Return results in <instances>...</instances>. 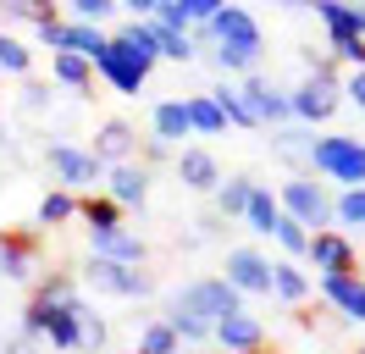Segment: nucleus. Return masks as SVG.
<instances>
[{"mask_svg":"<svg viewBox=\"0 0 365 354\" xmlns=\"http://www.w3.org/2000/svg\"><path fill=\"white\" fill-rule=\"evenodd\" d=\"M216 343L222 349H266V327L255 321L250 310H232V315L216 321Z\"/></svg>","mask_w":365,"mask_h":354,"instance_id":"18","label":"nucleus"},{"mask_svg":"<svg viewBox=\"0 0 365 354\" xmlns=\"http://www.w3.org/2000/svg\"><path fill=\"white\" fill-rule=\"evenodd\" d=\"M116 44H128V50H133L144 66H155V61H160V39H155V22H150V17H133L122 34H116Z\"/></svg>","mask_w":365,"mask_h":354,"instance_id":"24","label":"nucleus"},{"mask_svg":"<svg viewBox=\"0 0 365 354\" xmlns=\"http://www.w3.org/2000/svg\"><path fill=\"white\" fill-rule=\"evenodd\" d=\"M78 216L89 221V233H111V227H122V205H116L111 194H100V199H78Z\"/></svg>","mask_w":365,"mask_h":354,"instance_id":"28","label":"nucleus"},{"mask_svg":"<svg viewBox=\"0 0 365 354\" xmlns=\"http://www.w3.org/2000/svg\"><path fill=\"white\" fill-rule=\"evenodd\" d=\"M338 221H343V227H365V183L338 194Z\"/></svg>","mask_w":365,"mask_h":354,"instance_id":"38","label":"nucleus"},{"mask_svg":"<svg viewBox=\"0 0 365 354\" xmlns=\"http://www.w3.org/2000/svg\"><path fill=\"white\" fill-rule=\"evenodd\" d=\"M166 155H172V144H166V138H155V133H150V144H144V166H155V161H166Z\"/></svg>","mask_w":365,"mask_h":354,"instance_id":"46","label":"nucleus"},{"mask_svg":"<svg viewBox=\"0 0 365 354\" xmlns=\"http://www.w3.org/2000/svg\"><path fill=\"white\" fill-rule=\"evenodd\" d=\"M150 22H155V39H160V61H194L200 56V44L182 22H166V17H150Z\"/></svg>","mask_w":365,"mask_h":354,"instance_id":"22","label":"nucleus"},{"mask_svg":"<svg viewBox=\"0 0 365 354\" xmlns=\"http://www.w3.org/2000/svg\"><path fill=\"white\" fill-rule=\"evenodd\" d=\"M172 305L194 310V315H205V321H222V315H232V310H244V288L232 283V277H200V283L182 288Z\"/></svg>","mask_w":365,"mask_h":354,"instance_id":"5","label":"nucleus"},{"mask_svg":"<svg viewBox=\"0 0 365 354\" xmlns=\"http://www.w3.org/2000/svg\"><path fill=\"white\" fill-rule=\"evenodd\" d=\"M310 166L321 177H332L343 188H360L365 183V138H349V133H321L310 144Z\"/></svg>","mask_w":365,"mask_h":354,"instance_id":"2","label":"nucleus"},{"mask_svg":"<svg viewBox=\"0 0 365 354\" xmlns=\"http://www.w3.org/2000/svg\"><path fill=\"white\" fill-rule=\"evenodd\" d=\"M332 44V61L338 66H365V34H349V39H327Z\"/></svg>","mask_w":365,"mask_h":354,"instance_id":"40","label":"nucleus"},{"mask_svg":"<svg viewBox=\"0 0 365 354\" xmlns=\"http://www.w3.org/2000/svg\"><path fill=\"white\" fill-rule=\"evenodd\" d=\"M354 354H365V349H354Z\"/></svg>","mask_w":365,"mask_h":354,"instance_id":"52","label":"nucleus"},{"mask_svg":"<svg viewBox=\"0 0 365 354\" xmlns=\"http://www.w3.org/2000/svg\"><path fill=\"white\" fill-rule=\"evenodd\" d=\"M0 72H11V78H28V72H34V50H28L17 34H6V28H0Z\"/></svg>","mask_w":365,"mask_h":354,"instance_id":"32","label":"nucleus"},{"mask_svg":"<svg viewBox=\"0 0 365 354\" xmlns=\"http://www.w3.org/2000/svg\"><path fill=\"white\" fill-rule=\"evenodd\" d=\"M106 44H111V34H100V22H72V17H67V50H78V56L100 61V56H106Z\"/></svg>","mask_w":365,"mask_h":354,"instance_id":"27","label":"nucleus"},{"mask_svg":"<svg viewBox=\"0 0 365 354\" xmlns=\"http://www.w3.org/2000/svg\"><path fill=\"white\" fill-rule=\"evenodd\" d=\"M83 283L94 288V293H122V299H144L150 293V271H138V266L128 261H111V255H94L89 249V266H83Z\"/></svg>","mask_w":365,"mask_h":354,"instance_id":"6","label":"nucleus"},{"mask_svg":"<svg viewBox=\"0 0 365 354\" xmlns=\"http://www.w3.org/2000/svg\"><path fill=\"white\" fill-rule=\"evenodd\" d=\"M250 199H255V183H250V177H222V188H216V211H222V216H238V221H244Z\"/></svg>","mask_w":365,"mask_h":354,"instance_id":"29","label":"nucleus"},{"mask_svg":"<svg viewBox=\"0 0 365 354\" xmlns=\"http://www.w3.org/2000/svg\"><path fill=\"white\" fill-rule=\"evenodd\" d=\"M304 66H310L304 84L288 88V94H294V116L299 122H327V116L349 100V94H343V78H338V61H332V56H304Z\"/></svg>","mask_w":365,"mask_h":354,"instance_id":"1","label":"nucleus"},{"mask_svg":"<svg viewBox=\"0 0 365 354\" xmlns=\"http://www.w3.org/2000/svg\"><path fill=\"white\" fill-rule=\"evenodd\" d=\"M210 61L222 66V72H244V78H250L255 66H260V56L244 50V44H216V50H210Z\"/></svg>","mask_w":365,"mask_h":354,"instance_id":"36","label":"nucleus"},{"mask_svg":"<svg viewBox=\"0 0 365 354\" xmlns=\"http://www.w3.org/2000/svg\"><path fill=\"white\" fill-rule=\"evenodd\" d=\"M100 78H106L116 94H144V84H150V66L138 61L128 44H116V34H111L106 56H100Z\"/></svg>","mask_w":365,"mask_h":354,"instance_id":"8","label":"nucleus"},{"mask_svg":"<svg viewBox=\"0 0 365 354\" xmlns=\"http://www.w3.org/2000/svg\"><path fill=\"white\" fill-rule=\"evenodd\" d=\"M227 0H182V11H188V22H210L216 11H222Z\"/></svg>","mask_w":365,"mask_h":354,"instance_id":"44","label":"nucleus"},{"mask_svg":"<svg viewBox=\"0 0 365 354\" xmlns=\"http://www.w3.org/2000/svg\"><path fill=\"white\" fill-rule=\"evenodd\" d=\"M188 116H194V133H227L232 122H227V111H222V100L216 94H188Z\"/></svg>","mask_w":365,"mask_h":354,"instance_id":"26","label":"nucleus"},{"mask_svg":"<svg viewBox=\"0 0 365 354\" xmlns=\"http://www.w3.org/2000/svg\"><path fill=\"white\" fill-rule=\"evenodd\" d=\"M238 88H244L250 111L260 116V128H282V122H299V116H294V94H288V88H272L266 78H260V72H250V78H244Z\"/></svg>","mask_w":365,"mask_h":354,"instance_id":"7","label":"nucleus"},{"mask_svg":"<svg viewBox=\"0 0 365 354\" xmlns=\"http://www.w3.org/2000/svg\"><path fill=\"white\" fill-rule=\"evenodd\" d=\"M343 94H349V106L365 111V66H349V78H343Z\"/></svg>","mask_w":365,"mask_h":354,"instance_id":"43","label":"nucleus"},{"mask_svg":"<svg viewBox=\"0 0 365 354\" xmlns=\"http://www.w3.org/2000/svg\"><path fill=\"white\" fill-rule=\"evenodd\" d=\"M94 72H100V61H89V56H78V50H50V84H56V88L89 94Z\"/></svg>","mask_w":365,"mask_h":354,"instance_id":"13","label":"nucleus"},{"mask_svg":"<svg viewBox=\"0 0 365 354\" xmlns=\"http://www.w3.org/2000/svg\"><path fill=\"white\" fill-rule=\"evenodd\" d=\"M178 327H172V321H150V327L138 332V349L133 354H178Z\"/></svg>","mask_w":365,"mask_h":354,"instance_id":"34","label":"nucleus"},{"mask_svg":"<svg viewBox=\"0 0 365 354\" xmlns=\"http://www.w3.org/2000/svg\"><path fill=\"white\" fill-rule=\"evenodd\" d=\"M210 94H216V100H222V111H227V122L232 128H260V116H255L250 111V100H244V88H210Z\"/></svg>","mask_w":365,"mask_h":354,"instance_id":"35","label":"nucleus"},{"mask_svg":"<svg viewBox=\"0 0 365 354\" xmlns=\"http://www.w3.org/2000/svg\"><path fill=\"white\" fill-rule=\"evenodd\" d=\"M78 327H83V354H106L111 332H106V315H100L89 299H78Z\"/></svg>","mask_w":365,"mask_h":354,"instance_id":"31","label":"nucleus"},{"mask_svg":"<svg viewBox=\"0 0 365 354\" xmlns=\"http://www.w3.org/2000/svg\"><path fill=\"white\" fill-rule=\"evenodd\" d=\"M94 238V255H111V261H128V266H144V238L128 233V227H111V233H89Z\"/></svg>","mask_w":365,"mask_h":354,"instance_id":"21","label":"nucleus"},{"mask_svg":"<svg viewBox=\"0 0 365 354\" xmlns=\"http://www.w3.org/2000/svg\"><path fill=\"white\" fill-rule=\"evenodd\" d=\"M23 111H34V116L50 111V84L45 78H23Z\"/></svg>","mask_w":365,"mask_h":354,"instance_id":"42","label":"nucleus"},{"mask_svg":"<svg viewBox=\"0 0 365 354\" xmlns=\"http://www.w3.org/2000/svg\"><path fill=\"white\" fill-rule=\"evenodd\" d=\"M216 238V216H194V233H188V243H205Z\"/></svg>","mask_w":365,"mask_h":354,"instance_id":"47","label":"nucleus"},{"mask_svg":"<svg viewBox=\"0 0 365 354\" xmlns=\"http://www.w3.org/2000/svg\"><path fill=\"white\" fill-rule=\"evenodd\" d=\"M277 243H282V255H310V227L299 216H282V227H277Z\"/></svg>","mask_w":365,"mask_h":354,"instance_id":"37","label":"nucleus"},{"mask_svg":"<svg viewBox=\"0 0 365 354\" xmlns=\"http://www.w3.org/2000/svg\"><path fill=\"white\" fill-rule=\"evenodd\" d=\"M11 6H34V17H50V11L61 6V0H11Z\"/></svg>","mask_w":365,"mask_h":354,"instance_id":"48","label":"nucleus"},{"mask_svg":"<svg viewBox=\"0 0 365 354\" xmlns=\"http://www.w3.org/2000/svg\"><path fill=\"white\" fill-rule=\"evenodd\" d=\"M34 255H39L34 233H0V277L6 283H28L34 277Z\"/></svg>","mask_w":365,"mask_h":354,"instance_id":"16","label":"nucleus"},{"mask_svg":"<svg viewBox=\"0 0 365 354\" xmlns=\"http://www.w3.org/2000/svg\"><path fill=\"white\" fill-rule=\"evenodd\" d=\"M45 166H50V177H56L61 188H94V183H106V172H111L94 150H78L67 138H56L45 150Z\"/></svg>","mask_w":365,"mask_h":354,"instance_id":"4","label":"nucleus"},{"mask_svg":"<svg viewBox=\"0 0 365 354\" xmlns=\"http://www.w3.org/2000/svg\"><path fill=\"white\" fill-rule=\"evenodd\" d=\"M304 261L316 266V271H360V249L343 238L338 227H321V233H310V255Z\"/></svg>","mask_w":365,"mask_h":354,"instance_id":"9","label":"nucleus"},{"mask_svg":"<svg viewBox=\"0 0 365 354\" xmlns=\"http://www.w3.org/2000/svg\"><path fill=\"white\" fill-rule=\"evenodd\" d=\"M61 6H67L72 22H100V17H111L116 0H61Z\"/></svg>","mask_w":365,"mask_h":354,"instance_id":"41","label":"nucleus"},{"mask_svg":"<svg viewBox=\"0 0 365 354\" xmlns=\"http://www.w3.org/2000/svg\"><path fill=\"white\" fill-rule=\"evenodd\" d=\"M150 133L166 138V144H182L194 133V116H188V100H160L155 116H150Z\"/></svg>","mask_w":365,"mask_h":354,"instance_id":"19","label":"nucleus"},{"mask_svg":"<svg viewBox=\"0 0 365 354\" xmlns=\"http://www.w3.org/2000/svg\"><path fill=\"white\" fill-rule=\"evenodd\" d=\"M50 349H83V327H78V305L50 310V327H45Z\"/></svg>","mask_w":365,"mask_h":354,"instance_id":"25","label":"nucleus"},{"mask_svg":"<svg viewBox=\"0 0 365 354\" xmlns=\"http://www.w3.org/2000/svg\"><path fill=\"white\" fill-rule=\"evenodd\" d=\"M282 6H310V0H282Z\"/></svg>","mask_w":365,"mask_h":354,"instance_id":"50","label":"nucleus"},{"mask_svg":"<svg viewBox=\"0 0 365 354\" xmlns=\"http://www.w3.org/2000/svg\"><path fill=\"white\" fill-rule=\"evenodd\" d=\"M282 194H272V188H260L255 183V199H250V211H244V221H250L255 233H266V238H277V227H282Z\"/></svg>","mask_w":365,"mask_h":354,"instance_id":"20","label":"nucleus"},{"mask_svg":"<svg viewBox=\"0 0 365 354\" xmlns=\"http://www.w3.org/2000/svg\"><path fill=\"white\" fill-rule=\"evenodd\" d=\"M222 354H260V349H222Z\"/></svg>","mask_w":365,"mask_h":354,"instance_id":"49","label":"nucleus"},{"mask_svg":"<svg viewBox=\"0 0 365 354\" xmlns=\"http://www.w3.org/2000/svg\"><path fill=\"white\" fill-rule=\"evenodd\" d=\"M166 321L178 327L182 343H205V338H216V321H205V315H194V310H182V305L166 310Z\"/></svg>","mask_w":365,"mask_h":354,"instance_id":"33","label":"nucleus"},{"mask_svg":"<svg viewBox=\"0 0 365 354\" xmlns=\"http://www.w3.org/2000/svg\"><path fill=\"white\" fill-rule=\"evenodd\" d=\"M39 343H45V338H34V332H17V338H6V343H0V354H39Z\"/></svg>","mask_w":365,"mask_h":354,"instance_id":"45","label":"nucleus"},{"mask_svg":"<svg viewBox=\"0 0 365 354\" xmlns=\"http://www.w3.org/2000/svg\"><path fill=\"white\" fill-rule=\"evenodd\" d=\"M34 39L45 44V50H67V17H56V11L39 17V22H34Z\"/></svg>","mask_w":365,"mask_h":354,"instance_id":"39","label":"nucleus"},{"mask_svg":"<svg viewBox=\"0 0 365 354\" xmlns=\"http://www.w3.org/2000/svg\"><path fill=\"white\" fill-rule=\"evenodd\" d=\"M222 166H216V155L210 150H178V183L182 188H194V194H216L222 188Z\"/></svg>","mask_w":365,"mask_h":354,"instance_id":"14","label":"nucleus"},{"mask_svg":"<svg viewBox=\"0 0 365 354\" xmlns=\"http://www.w3.org/2000/svg\"><path fill=\"white\" fill-rule=\"evenodd\" d=\"M272 266L277 261H266L260 249H227V277L244 293H272Z\"/></svg>","mask_w":365,"mask_h":354,"instance_id":"15","label":"nucleus"},{"mask_svg":"<svg viewBox=\"0 0 365 354\" xmlns=\"http://www.w3.org/2000/svg\"><path fill=\"white\" fill-rule=\"evenodd\" d=\"M0 144H6V128H0Z\"/></svg>","mask_w":365,"mask_h":354,"instance_id":"51","label":"nucleus"},{"mask_svg":"<svg viewBox=\"0 0 365 354\" xmlns=\"http://www.w3.org/2000/svg\"><path fill=\"white\" fill-rule=\"evenodd\" d=\"M321 299L349 321H365V271H321Z\"/></svg>","mask_w":365,"mask_h":354,"instance_id":"10","label":"nucleus"},{"mask_svg":"<svg viewBox=\"0 0 365 354\" xmlns=\"http://www.w3.org/2000/svg\"><path fill=\"white\" fill-rule=\"evenodd\" d=\"M277 194H282V211H288V216H299L310 233H321V227H338V199L327 194L316 177H288Z\"/></svg>","mask_w":365,"mask_h":354,"instance_id":"3","label":"nucleus"},{"mask_svg":"<svg viewBox=\"0 0 365 354\" xmlns=\"http://www.w3.org/2000/svg\"><path fill=\"white\" fill-rule=\"evenodd\" d=\"M210 28H216V44H244L255 56H266V34H260V22H255L244 6H222V11L210 17Z\"/></svg>","mask_w":365,"mask_h":354,"instance_id":"11","label":"nucleus"},{"mask_svg":"<svg viewBox=\"0 0 365 354\" xmlns=\"http://www.w3.org/2000/svg\"><path fill=\"white\" fill-rule=\"evenodd\" d=\"M106 194H111L122 211H138V205L150 199V166H144V161H116L111 172H106Z\"/></svg>","mask_w":365,"mask_h":354,"instance_id":"12","label":"nucleus"},{"mask_svg":"<svg viewBox=\"0 0 365 354\" xmlns=\"http://www.w3.org/2000/svg\"><path fill=\"white\" fill-rule=\"evenodd\" d=\"M94 155H100L106 166H116V161H133V155H138V128H133V122H122V116L100 122V133H94Z\"/></svg>","mask_w":365,"mask_h":354,"instance_id":"17","label":"nucleus"},{"mask_svg":"<svg viewBox=\"0 0 365 354\" xmlns=\"http://www.w3.org/2000/svg\"><path fill=\"white\" fill-rule=\"evenodd\" d=\"M272 299H282V305H304V299H310L304 266H294V261H277L272 266Z\"/></svg>","mask_w":365,"mask_h":354,"instance_id":"23","label":"nucleus"},{"mask_svg":"<svg viewBox=\"0 0 365 354\" xmlns=\"http://www.w3.org/2000/svg\"><path fill=\"white\" fill-rule=\"evenodd\" d=\"M78 216V194H72V188H50L45 199H39V227H61V221H72Z\"/></svg>","mask_w":365,"mask_h":354,"instance_id":"30","label":"nucleus"}]
</instances>
